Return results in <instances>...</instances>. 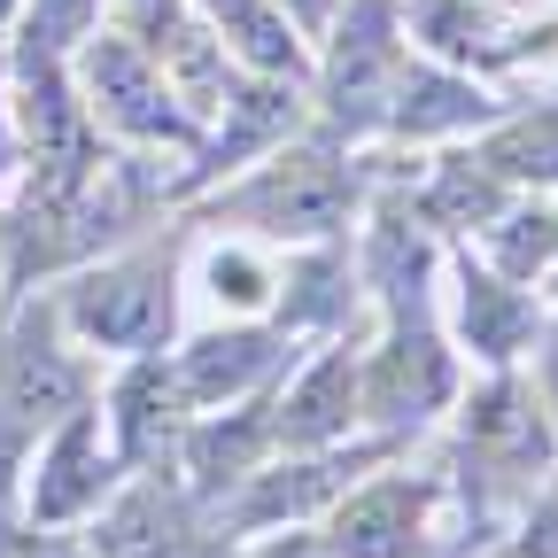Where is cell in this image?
Masks as SVG:
<instances>
[{
	"instance_id": "6da1fadb",
	"label": "cell",
	"mask_w": 558,
	"mask_h": 558,
	"mask_svg": "<svg viewBox=\"0 0 558 558\" xmlns=\"http://www.w3.org/2000/svg\"><path fill=\"white\" fill-rule=\"evenodd\" d=\"M86 403V365L70 357V333L54 303H16L0 326V512L16 505V473L47 442L54 418Z\"/></svg>"
},
{
	"instance_id": "7a4b0ae2",
	"label": "cell",
	"mask_w": 558,
	"mask_h": 558,
	"mask_svg": "<svg viewBox=\"0 0 558 558\" xmlns=\"http://www.w3.org/2000/svg\"><path fill=\"white\" fill-rule=\"evenodd\" d=\"M54 318H62V333L78 349H124V357H148V349L171 333V248L86 264L54 295Z\"/></svg>"
},
{
	"instance_id": "3957f363",
	"label": "cell",
	"mask_w": 558,
	"mask_h": 558,
	"mask_svg": "<svg viewBox=\"0 0 558 558\" xmlns=\"http://www.w3.org/2000/svg\"><path fill=\"white\" fill-rule=\"evenodd\" d=\"M24 473H32V488H24V520H32V527H70V520L101 512L109 481H117V458H109V442H101V411L78 403L70 418H54Z\"/></svg>"
},
{
	"instance_id": "277c9868",
	"label": "cell",
	"mask_w": 558,
	"mask_h": 558,
	"mask_svg": "<svg viewBox=\"0 0 558 558\" xmlns=\"http://www.w3.org/2000/svg\"><path fill=\"white\" fill-rule=\"evenodd\" d=\"M78 78H86V117H101L109 132L124 140H186V117H171V86L148 47H132L124 32H86V54H78Z\"/></svg>"
},
{
	"instance_id": "5b68a950",
	"label": "cell",
	"mask_w": 558,
	"mask_h": 558,
	"mask_svg": "<svg viewBox=\"0 0 558 558\" xmlns=\"http://www.w3.org/2000/svg\"><path fill=\"white\" fill-rule=\"evenodd\" d=\"M349 194H357L349 171L326 148H311V156H271V171L256 186H241L233 202H218V209H233V218H248L264 233H288V241H318L349 218Z\"/></svg>"
},
{
	"instance_id": "8992f818",
	"label": "cell",
	"mask_w": 558,
	"mask_h": 558,
	"mask_svg": "<svg viewBox=\"0 0 558 558\" xmlns=\"http://www.w3.org/2000/svg\"><path fill=\"white\" fill-rule=\"evenodd\" d=\"M86 550L94 558H226V543H209L194 505L163 481H132L124 497H109Z\"/></svg>"
},
{
	"instance_id": "52a82bcc",
	"label": "cell",
	"mask_w": 558,
	"mask_h": 558,
	"mask_svg": "<svg viewBox=\"0 0 558 558\" xmlns=\"http://www.w3.org/2000/svg\"><path fill=\"white\" fill-rule=\"evenodd\" d=\"M396 78H403V54H396L388 0H349V32H341V47H333V70H326V109H333V124H349V132L380 124Z\"/></svg>"
},
{
	"instance_id": "ba28073f",
	"label": "cell",
	"mask_w": 558,
	"mask_h": 558,
	"mask_svg": "<svg viewBox=\"0 0 558 558\" xmlns=\"http://www.w3.org/2000/svg\"><path fill=\"white\" fill-rule=\"evenodd\" d=\"M365 411L380 418V427H418V418H435L442 403H450V388H458V373H450V349L418 326V318H396V333H388V349L365 365Z\"/></svg>"
},
{
	"instance_id": "9c48e42d",
	"label": "cell",
	"mask_w": 558,
	"mask_h": 558,
	"mask_svg": "<svg viewBox=\"0 0 558 558\" xmlns=\"http://www.w3.org/2000/svg\"><path fill=\"white\" fill-rule=\"evenodd\" d=\"M550 458V418L535 411V396L520 380H497L488 396H473L465 411V465H481L497 488H535Z\"/></svg>"
},
{
	"instance_id": "30bf717a",
	"label": "cell",
	"mask_w": 558,
	"mask_h": 558,
	"mask_svg": "<svg viewBox=\"0 0 558 558\" xmlns=\"http://www.w3.org/2000/svg\"><path fill=\"white\" fill-rule=\"evenodd\" d=\"M418 527H427V488L411 473H388L373 481L365 497H349L333 512V550L341 558H418Z\"/></svg>"
},
{
	"instance_id": "8fae6325",
	"label": "cell",
	"mask_w": 558,
	"mask_h": 558,
	"mask_svg": "<svg viewBox=\"0 0 558 558\" xmlns=\"http://www.w3.org/2000/svg\"><path fill=\"white\" fill-rule=\"evenodd\" d=\"M179 411H186V396H179V373L156 357H132V373L117 380V396H109V435H117V458L124 465H156L171 442H179Z\"/></svg>"
},
{
	"instance_id": "7c38bea8",
	"label": "cell",
	"mask_w": 558,
	"mask_h": 558,
	"mask_svg": "<svg viewBox=\"0 0 558 558\" xmlns=\"http://www.w3.org/2000/svg\"><path fill=\"white\" fill-rule=\"evenodd\" d=\"M349 418H357V357H349V349H326V357L271 403V442L326 450V442L349 435Z\"/></svg>"
},
{
	"instance_id": "4fadbf2b",
	"label": "cell",
	"mask_w": 558,
	"mask_h": 558,
	"mask_svg": "<svg viewBox=\"0 0 558 558\" xmlns=\"http://www.w3.org/2000/svg\"><path fill=\"white\" fill-rule=\"evenodd\" d=\"M279 357H288V341L264 333V326H248V333H209V341H194L171 373H179V396H186L194 411H218L226 396H241L248 380H264Z\"/></svg>"
},
{
	"instance_id": "5bb4252c",
	"label": "cell",
	"mask_w": 558,
	"mask_h": 558,
	"mask_svg": "<svg viewBox=\"0 0 558 558\" xmlns=\"http://www.w3.org/2000/svg\"><path fill=\"white\" fill-rule=\"evenodd\" d=\"M256 450H271V403L226 411V418H202L186 435V465H194V497H218V488L256 473Z\"/></svg>"
},
{
	"instance_id": "9a60e30c",
	"label": "cell",
	"mask_w": 558,
	"mask_h": 558,
	"mask_svg": "<svg viewBox=\"0 0 558 558\" xmlns=\"http://www.w3.org/2000/svg\"><path fill=\"white\" fill-rule=\"evenodd\" d=\"M458 318H465V341L481 349L488 365H505L512 349L535 333V303L512 288V279H497V271H458Z\"/></svg>"
},
{
	"instance_id": "2e32d148",
	"label": "cell",
	"mask_w": 558,
	"mask_h": 558,
	"mask_svg": "<svg viewBox=\"0 0 558 558\" xmlns=\"http://www.w3.org/2000/svg\"><path fill=\"white\" fill-rule=\"evenodd\" d=\"M488 117V94L450 78V70H403L396 78V101H388V124L427 140V132H458V124H481Z\"/></svg>"
},
{
	"instance_id": "e0dca14e",
	"label": "cell",
	"mask_w": 558,
	"mask_h": 558,
	"mask_svg": "<svg viewBox=\"0 0 558 558\" xmlns=\"http://www.w3.org/2000/svg\"><path fill=\"white\" fill-rule=\"evenodd\" d=\"M349 481V458H311V465H279V473H248V497L233 505V527H264L279 512H311Z\"/></svg>"
},
{
	"instance_id": "ac0fdd59",
	"label": "cell",
	"mask_w": 558,
	"mask_h": 558,
	"mask_svg": "<svg viewBox=\"0 0 558 558\" xmlns=\"http://www.w3.org/2000/svg\"><path fill=\"white\" fill-rule=\"evenodd\" d=\"M427 271H435L427 233H411L403 218H380V233H373V288L396 303V318H418V288H427Z\"/></svg>"
},
{
	"instance_id": "d6986e66",
	"label": "cell",
	"mask_w": 558,
	"mask_h": 558,
	"mask_svg": "<svg viewBox=\"0 0 558 558\" xmlns=\"http://www.w3.org/2000/svg\"><path fill=\"white\" fill-rule=\"evenodd\" d=\"M497 209H505V179L473 163V156H450L435 194H427V218L435 226H497Z\"/></svg>"
},
{
	"instance_id": "ffe728a7",
	"label": "cell",
	"mask_w": 558,
	"mask_h": 558,
	"mask_svg": "<svg viewBox=\"0 0 558 558\" xmlns=\"http://www.w3.org/2000/svg\"><path fill=\"white\" fill-rule=\"evenodd\" d=\"M226 109H233V132H218V148H209L202 171H233L248 148H264L279 124H295V94H288V86H248V94H233Z\"/></svg>"
},
{
	"instance_id": "44dd1931",
	"label": "cell",
	"mask_w": 558,
	"mask_h": 558,
	"mask_svg": "<svg viewBox=\"0 0 558 558\" xmlns=\"http://www.w3.org/2000/svg\"><path fill=\"white\" fill-rule=\"evenodd\" d=\"M218 24H233V47L256 62V70H295L303 62V47L288 39V16L271 9V0H202Z\"/></svg>"
},
{
	"instance_id": "7402d4cb",
	"label": "cell",
	"mask_w": 558,
	"mask_h": 558,
	"mask_svg": "<svg viewBox=\"0 0 558 558\" xmlns=\"http://www.w3.org/2000/svg\"><path fill=\"white\" fill-rule=\"evenodd\" d=\"M497 179H558V117H535V124H512L497 148L481 156Z\"/></svg>"
},
{
	"instance_id": "603a6c76",
	"label": "cell",
	"mask_w": 558,
	"mask_h": 558,
	"mask_svg": "<svg viewBox=\"0 0 558 558\" xmlns=\"http://www.w3.org/2000/svg\"><path fill=\"white\" fill-rule=\"evenodd\" d=\"M497 233V264H505V279H527L550 248H558V218L550 209H527V218H505V226H488Z\"/></svg>"
},
{
	"instance_id": "cb8c5ba5",
	"label": "cell",
	"mask_w": 558,
	"mask_h": 558,
	"mask_svg": "<svg viewBox=\"0 0 558 558\" xmlns=\"http://www.w3.org/2000/svg\"><path fill=\"white\" fill-rule=\"evenodd\" d=\"M94 9H101V0H32V16H24V47H39V54L78 47V39L94 32Z\"/></svg>"
},
{
	"instance_id": "d4e9b609",
	"label": "cell",
	"mask_w": 558,
	"mask_h": 558,
	"mask_svg": "<svg viewBox=\"0 0 558 558\" xmlns=\"http://www.w3.org/2000/svg\"><path fill=\"white\" fill-rule=\"evenodd\" d=\"M209 279H218V303L233 295V303H264V288H271V271L256 264V256H241V248H226L218 264H209Z\"/></svg>"
},
{
	"instance_id": "484cf974",
	"label": "cell",
	"mask_w": 558,
	"mask_h": 558,
	"mask_svg": "<svg viewBox=\"0 0 558 558\" xmlns=\"http://www.w3.org/2000/svg\"><path fill=\"white\" fill-rule=\"evenodd\" d=\"M520 558H558V481L527 505V527H520Z\"/></svg>"
},
{
	"instance_id": "4316f807",
	"label": "cell",
	"mask_w": 558,
	"mask_h": 558,
	"mask_svg": "<svg viewBox=\"0 0 558 558\" xmlns=\"http://www.w3.org/2000/svg\"><path fill=\"white\" fill-rule=\"evenodd\" d=\"M0 558H94V550H78V543H62V535H39V543H9Z\"/></svg>"
},
{
	"instance_id": "83f0119b",
	"label": "cell",
	"mask_w": 558,
	"mask_h": 558,
	"mask_svg": "<svg viewBox=\"0 0 558 558\" xmlns=\"http://www.w3.org/2000/svg\"><path fill=\"white\" fill-rule=\"evenodd\" d=\"M264 558H341V550H333V543H311V535H279Z\"/></svg>"
},
{
	"instance_id": "f1b7e54d",
	"label": "cell",
	"mask_w": 558,
	"mask_h": 558,
	"mask_svg": "<svg viewBox=\"0 0 558 558\" xmlns=\"http://www.w3.org/2000/svg\"><path fill=\"white\" fill-rule=\"evenodd\" d=\"M271 9H288V16H295L303 32H318V24H326V9H333V0H271Z\"/></svg>"
},
{
	"instance_id": "f546056e",
	"label": "cell",
	"mask_w": 558,
	"mask_h": 558,
	"mask_svg": "<svg viewBox=\"0 0 558 558\" xmlns=\"http://www.w3.org/2000/svg\"><path fill=\"white\" fill-rule=\"evenodd\" d=\"M9 171H16V124H9V109H0V186H9Z\"/></svg>"
},
{
	"instance_id": "4dcf8cb0",
	"label": "cell",
	"mask_w": 558,
	"mask_h": 558,
	"mask_svg": "<svg viewBox=\"0 0 558 558\" xmlns=\"http://www.w3.org/2000/svg\"><path fill=\"white\" fill-rule=\"evenodd\" d=\"M543 396H550V418H558V333H550V349H543Z\"/></svg>"
},
{
	"instance_id": "1f68e13d",
	"label": "cell",
	"mask_w": 558,
	"mask_h": 558,
	"mask_svg": "<svg viewBox=\"0 0 558 558\" xmlns=\"http://www.w3.org/2000/svg\"><path fill=\"white\" fill-rule=\"evenodd\" d=\"M0 295H9V264H0Z\"/></svg>"
}]
</instances>
